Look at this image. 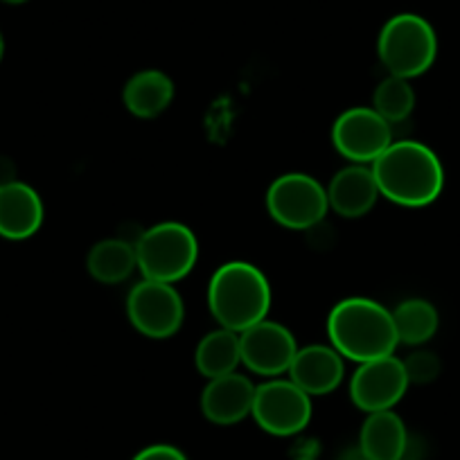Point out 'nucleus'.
<instances>
[{
	"label": "nucleus",
	"mask_w": 460,
	"mask_h": 460,
	"mask_svg": "<svg viewBox=\"0 0 460 460\" xmlns=\"http://www.w3.org/2000/svg\"><path fill=\"white\" fill-rule=\"evenodd\" d=\"M379 194L402 208H424L445 188V167L427 145L418 140H393L373 163Z\"/></svg>",
	"instance_id": "obj_1"
},
{
	"label": "nucleus",
	"mask_w": 460,
	"mask_h": 460,
	"mask_svg": "<svg viewBox=\"0 0 460 460\" xmlns=\"http://www.w3.org/2000/svg\"><path fill=\"white\" fill-rule=\"evenodd\" d=\"M327 336L343 359L357 364L393 355L400 345L391 309L364 296L343 298L332 307Z\"/></svg>",
	"instance_id": "obj_2"
},
{
	"label": "nucleus",
	"mask_w": 460,
	"mask_h": 460,
	"mask_svg": "<svg viewBox=\"0 0 460 460\" xmlns=\"http://www.w3.org/2000/svg\"><path fill=\"white\" fill-rule=\"evenodd\" d=\"M271 300L269 278L244 260L221 264L208 282V309L212 318L219 327L237 334L264 321Z\"/></svg>",
	"instance_id": "obj_3"
},
{
	"label": "nucleus",
	"mask_w": 460,
	"mask_h": 460,
	"mask_svg": "<svg viewBox=\"0 0 460 460\" xmlns=\"http://www.w3.org/2000/svg\"><path fill=\"white\" fill-rule=\"evenodd\" d=\"M136 262L145 280L176 285L199 260V240L190 226L181 221H161L136 242Z\"/></svg>",
	"instance_id": "obj_4"
},
{
	"label": "nucleus",
	"mask_w": 460,
	"mask_h": 460,
	"mask_svg": "<svg viewBox=\"0 0 460 460\" xmlns=\"http://www.w3.org/2000/svg\"><path fill=\"white\" fill-rule=\"evenodd\" d=\"M377 55L388 75L415 79L427 73L438 57V37L427 19L397 14L382 28Z\"/></svg>",
	"instance_id": "obj_5"
},
{
	"label": "nucleus",
	"mask_w": 460,
	"mask_h": 460,
	"mask_svg": "<svg viewBox=\"0 0 460 460\" xmlns=\"http://www.w3.org/2000/svg\"><path fill=\"white\" fill-rule=\"evenodd\" d=\"M327 210L330 203L325 185L303 172L278 176L267 190V212L287 230L314 228L325 219Z\"/></svg>",
	"instance_id": "obj_6"
},
{
	"label": "nucleus",
	"mask_w": 460,
	"mask_h": 460,
	"mask_svg": "<svg viewBox=\"0 0 460 460\" xmlns=\"http://www.w3.org/2000/svg\"><path fill=\"white\" fill-rule=\"evenodd\" d=\"M253 420L262 431L287 438L303 431L312 420V395L291 379L273 377L255 386Z\"/></svg>",
	"instance_id": "obj_7"
},
{
	"label": "nucleus",
	"mask_w": 460,
	"mask_h": 460,
	"mask_svg": "<svg viewBox=\"0 0 460 460\" xmlns=\"http://www.w3.org/2000/svg\"><path fill=\"white\" fill-rule=\"evenodd\" d=\"M127 316L143 336L163 341L174 336L185 321V305L174 285L140 280L127 296Z\"/></svg>",
	"instance_id": "obj_8"
},
{
	"label": "nucleus",
	"mask_w": 460,
	"mask_h": 460,
	"mask_svg": "<svg viewBox=\"0 0 460 460\" xmlns=\"http://www.w3.org/2000/svg\"><path fill=\"white\" fill-rule=\"evenodd\" d=\"M391 143L393 125H388L373 106L343 111L332 125V145L348 163L373 165Z\"/></svg>",
	"instance_id": "obj_9"
},
{
	"label": "nucleus",
	"mask_w": 460,
	"mask_h": 460,
	"mask_svg": "<svg viewBox=\"0 0 460 460\" xmlns=\"http://www.w3.org/2000/svg\"><path fill=\"white\" fill-rule=\"evenodd\" d=\"M409 386L404 361L397 359L395 355L379 357V359L364 361L355 370L350 379V400L366 415L391 411L406 395Z\"/></svg>",
	"instance_id": "obj_10"
},
{
	"label": "nucleus",
	"mask_w": 460,
	"mask_h": 460,
	"mask_svg": "<svg viewBox=\"0 0 460 460\" xmlns=\"http://www.w3.org/2000/svg\"><path fill=\"white\" fill-rule=\"evenodd\" d=\"M240 348L242 364L253 375L267 379L289 373L291 361L298 352V343L289 327L269 318L242 332Z\"/></svg>",
	"instance_id": "obj_11"
},
{
	"label": "nucleus",
	"mask_w": 460,
	"mask_h": 460,
	"mask_svg": "<svg viewBox=\"0 0 460 460\" xmlns=\"http://www.w3.org/2000/svg\"><path fill=\"white\" fill-rule=\"evenodd\" d=\"M46 219L41 194L23 181L0 183V237L23 242L37 235Z\"/></svg>",
	"instance_id": "obj_12"
},
{
	"label": "nucleus",
	"mask_w": 460,
	"mask_h": 460,
	"mask_svg": "<svg viewBox=\"0 0 460 460\" xmlns=\"http://www.w3.org/2000/svg\"><path fill=\"white\" fill-rule=\"evenodd\" d=\"M255 384L246 375L230 373L208 379L201 393V411L206 420L221 427H230L246 420L253 411Z\"/></svg>",
	"instance_id": "obj_13"
},
{
	"label": "nucleus",
	"mask_w": 460,
	"mask_h": 460,
	"mask_svg": "<svg viewBox=\"0 0 460 460\" xmlns=\"http://www.w3.org/2000/svg\"><path fill=\"white\" fill-rule=\"evenodd\" d=\"M287 375L307 395H330L343 382L345 364L332 345L312 343L298 348Z\"/></svg>",
	"instance_id": "obj_14"
},
{
	"label": "nucleus",
	"mask_w": 460,
	"mask_h": 460,
	"mask_svg": "<svg viewBox=\"0 0 460 460\" xmlns=\"http://www.w3.org/2000/svg\"><path fill=\"white\" fill-rule=\"evenodd\" d=\"M327 203L332 210L345 219H359L375 208L377 199L382 197L375 181L373 167L350 163L341 172L332 176L327 185Z\"/></svg>",
	"instance_id": "obj_15"
},
{
	"label": "nucleus",
	"mask_w": 460,
	"mask_h": 460,
	"mask_svg": "<svg viewBox=\"0 0 460 460\" xmlns=\"http://www.w3.org/2000/svg\"><path fill=\"white\" fill-rule=\"evenodd\" d=\"M174 93L176 86L170 75L158 68H147L131 75L122 88V104L140 120H152L170 109Z\"/></svg>",
	"instance_id": "obj_16"
},
{
	"label": "nucleus",
	"mask_w": 460,
	"mask_h": 460,
	"mask_svg": "<svg viewBox=\"0 0 460 460\" xmlns=\"http://www.w3.org/2000/svg\"><path fill=\"white\" fill-rule=\"evenodd\" d=\"M409 447L406 424L395 411L368 413L359 436V449L370 460H404Z\"/></svg>",
	"instance_id": "obj_17"
},
{
	"label": "nucleus",
	"mask_w": 460,
	"mask_h": 460,
	"mask_svg": "<svg viewBox=\"0 0 460 460\" xmlns=\"http://www.w3.org/2000/svg\"><path fill=\"white\" fill-rule=\"evenodd\" d=\"M242 364L240 334L226 327L208 332L199 341L194 350V366L206 379L224 377V375L237 373V366Z\"/></svg>",
	"instance_id": "obj_18"
},
{
	"label": "nucleus",
	"mask_w": 460,
	"mask_h": 460,
	"mask_svg": "<svg viewBox=\"0 0 460 460\" xmlns=\"http://www.w3.org/2000/svg\"><path fill=\"white\" fill-rule=\"evenodd\" d=\"M86 269L93 280L102 285H120L129 280L131 273L138 269L136 262V246L125 240H102L93 244L86 255Z\"/></svg>",
	"instance_id": "obj_19"
},
{
	"label": "nucleus",
	"mask_w": 460,
	"mask_h": 460,
	"mask_svg": "<svg viewBox=\"0 0 460 460\" xmlns=\"http://www.w3.org/2000/svg\"><path fill=\"white\" fill-rule=\"evenodd\" d=\"M393 321H395L397 339L404 345H424L436 336L440 325L438 309L424 298L402 300L393 309Z\"/></svg>",
	"instance_id": "obj_20"
},
{
	"label": "nucleus",
	"mask_w": 460,
	"mask_h": 460,
	"mask_svg": "<svg viewBox=\"0 0 460 460\" xmlns=\"http://www.w3.org/2000/svg\"><path fill=\"white\" fill-rule=\"evenodd\" d=\"M373 109L388 125L404 122L415 109V91L411 86V79L395 77V75L382 79L373 93Z\"/></svg>",
	"instance_id": "obj_21"
},
{
	"label": "nucleus",
	"mask_w": 460,
	"mask_h": 460,
	"mask_svg": "<svg viewBox=\"0 0 460 460\" xmlns=\"http://www.w3.org/2000/svg\"><path fill=\"white\" fill-rule=\"evenodd\" d=\"M402 361H404V368H406V375H409L411 384H429L440 375V359H438L433 352L420 350V352H413L409 359H402Z\"/></svg>",
	"instance_id": "obj_22"
},
{
	"label": "nucleus",
	"mask_w": 460,
	"mask_h": 460,
	"mask_svg": "<svg viewBox=\"0 0 460 460\" xmlns=\"http://www.w3.org/2000/svg\"><path fill=\"white\" fill-rule=\"evenodd\" d=\"M134 460H188L174 445H149L134 456Z\"/></svg>",
	"instance_id": "obj_23"
},
{
	"label": "nucleus",
	"mask_w": 460,
	"mask_h": 460,
	"mask_svg": "<svg viewBox=\"0 0 460 460\" xmlns=\"http://www.w3.org/2000/svg\"><path fill=\"white\" fill-rule=\"evenodd\" d=\"M339 460H370V458L359 449V445H357V447H350V449H345Z\"/></svg>",
	"instance_id": "obj_24"
},
{
	"label": "nucleus",
	"mask_w": 460,
	"mask_h": 460,
	"mask_svg": "<svg viewBox=\"0 0 460 460\" xmlns=\"http://www.w3.org/2000/svg\"><path fill=\"white\" fill-rule=\"evenodd\" d=\"M3 57H5V37L0 32V61H3Z\"/></svg>",
	"instance_id": "obj_25"
},
{
	"label": "nucleus",
	"mask_w": 460,
	"mask_h": 460,
	"mask_svg": "<svg viewBox=\"0 0 460 460\" xmlns=\"http://www.w3.org/2000/svg\"><path fill=\"white\" fill-rule=\"evenodd\" d=\"M0 3H5V5H23L28 0H0Z\"/></svg>",
	"instance_id": "obj_26"
}]
</instances>
